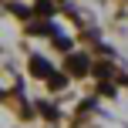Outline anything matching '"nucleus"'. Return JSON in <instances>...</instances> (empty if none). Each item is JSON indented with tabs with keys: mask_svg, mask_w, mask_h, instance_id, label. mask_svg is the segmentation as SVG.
<instances>
[{
	"mask_svg": "<svg viewBox=\"0 0 128 128\" xmlns=\"http://www.w3.org/2000/svg\"><path fill=\"white\" fill-rule=\"evenodd\" d=\"M68 71L74 78H84L91 71V61H88V54H68Z\"/></svg>",
	"mask_w": 128,
	"mask_h": 128,
	"instance_id": "obj_1",
	"label": "nucleus"
},
{
	"mask_svg": "<svg viewBox=\"0 0 128 128\" xmlns=\"http://www.w3.org/2000/svg\"><path fill=\"white\" fill-rule=\"evenodd\" d=\"M37 14H44V17H51V14H54L51 0H37Z\"/></svg>",
	"mask_w": 128,
	"mask_h": 128,
	"instance_id": "obj_3",
	"label": "nucleus"
},
{
	"mask_svg": "<svg viewBox=\"0 0 128 128\" xmlns=\"http://www.w3.org/2000/svg\"><path fill=\"white\" fill-rule=\"evenodd\" d=\"M47 84H51L54 91H58V88H64V74H51V78H47Z\"/></svg>",
	"mask_w": 128,
	"mask_h": 128,
	"instance_id": "obj_5",
	"label": "nucleus"
},
{
	"mask_svg": "<svg viewBox=\"0 0 128 128\" xmlns=\"http://www.w3.org/2000/svg\"><path fill=\"white\" fill-rule=\"evenodd\" d=\"M30 34H54V24H37V27H27Z\"/></svg>",
	"mask_w": 128,
	"mask_h": 128,
	"instance_id": "obj_4",
	"label": "nucleus"
},
{
	"mask_svg": "<svg viewBox=\"0 0 128 128\" xmlns=\"http://www.w3.org/2000/svg\"><path fill=\"white\" fill-rule=\"evenodd\" d=\"M30 74L34 78H51L54 71H51V64H47L44 58H30Z\"/></svg>",
	"mask_w": 128,
	"mask_h": 128,
	"instance_id": "obj_2",
	"label": "nucleus"
},
{
	"mask_svg": "<svg viewBox=\"0 0 128 128\" xmlns=\"http://www.w3.org/2000/svg\"><path fill=\"white\" fill-rule=\"evenodd\" d=\"M54 44H58L61 51H68V47H71V40H68V37H54Z\"/></svg>",
	"mask_w": 128,
	"mask_h": 128,
	"instance_id": "obj_8",
	"label": "nucleus"
},
{
	"mask_svg": "<svg viewBox=\"0 0 128 128\" xmlns=\"http://www.w3.org/2000/svg\"><path fill=\"white\" fill-rule=\"evenodd\" d=\"M10 10L17 14V17H27V7H20V4H10Z\"/></svg>",
	"mask_w": 128,
	"mask_h": 128,
	"instance_id": "obj_7",
	"label": "nucleus"
},
{
	"mask_svg": "<svg viewBox=\"0 0 128 128\" xmlns=\"http://www.w3.org/2000/svg\"><path fill=\"white\" fill-rule=\"evenodd\" d=\"M94 74H98V78H108V74H111V68H108V64H98Z\"/></svg>",
	"mask_w": 128,
	"mask_h": 128,
	"instance_id": "obj_6",
	"label": "nucleus"
}]
</instances>
